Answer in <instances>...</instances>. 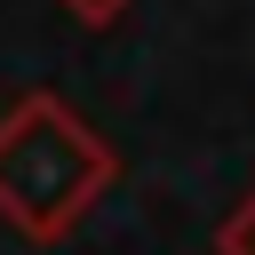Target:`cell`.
I'll list each match as a JSON object with an SVG mask.
<instances>
[{
  "label": "cell",
  "instance_id": "obj_1",
  "mask_svg": "<svg viewBox=\"0 0 255 255\" xmlns=\"http://www.w3.org/2000/svg\"><path fill=\"white\" fill-rule=\"evenodd\" d=\"M112 183H120V151L64 96L32 88L0 112V215L24 239L56 247Z\"/></svg>",
  "mask_w": 255,
  "mask_h": 255
},
{
  "label": "cell",
  "instance_id": "obj_2",
  "mask_svg": "<svg viewBox=\"0 0 255 255\" xmlns=\"http://www.w3.org/2000/svg\"><path fill=\"white\" fill-rule=\"evenodd\" d=\"M215 255H255V191L215 223Z\"/></svg>",
  "mask_w": 255,
  "mask_h": 255
},
{
  "label": "cell",
  "instance_id": "obj_3",
  "mask_svg": "<svg viewBox=\"0 0 255 255\" xmlns=\"http://www.w3.org/2000/svg\"><path fill=\"white\" fill-rule=\"evenodd\" d=\"M56 8H64L72 24H88V32H104V24H120V8H128V0H56Z\"/></svg>",
  "mask_w": 255,
  "mask_h": 255
}]
</instances>
